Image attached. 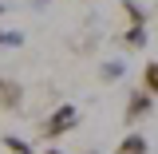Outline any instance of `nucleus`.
Returning a JSON list of instances; mask_svg holds the SVG:
<instances>
[{"mask_svg": "<svg viewBox=\"0 0 158 154\" xmlns=\"http://www.w3.org/2000/svg\"><path fill=\"white\" fill-rule=\"evenodd\" d=\"M79 107L75 103H59L56 111H52V115L44 119V123H40V135L48 138V142H56V138H63V135H71V131H75L79 127Z\"/></svg>", "mask_w": 158, "mask_h": 154, "instance_id": "nucleus-1", "label": "nucleus"}, {"mask_svg": "<svg viewBox=\"0 0 158 154\" xmlns=\"http://www.w3.org/2000/svg\"><path fill=\"white\" fill-rule=\"evenodd\" d=\"M150 111H154V95H146L142 87H135L127 95V107H123V123L127 127H138L142 119H150Z\"/></svg>", "mask_w": 158, "mask_h": 154, "instance_id": "nucleus-2", "label": "nucleus"}, {"mask_svg": "<svg viewBox=\"0 0 158 154\" xmlns=\"http://www.w3.org/2000/svg\"><path fill=\"white\" fill-rule=\"evenodd\" d=\"M20 107H24V83H20L16 75H4V71H0V111L12 115Z\"/></svg>", "mask_w": 158, "mask_h": 154, "instance_id": "nucleus-3", "label": "nucleus"}, {"mask_svg": "<svg viewBox=\"0 0 158 154\" xmlns=\"http://www.w3.org/2000/svg\"><path fill=\"white\" fill-rule=\"evenodd\" d=\"M118 8H123V16H127V28H146L150 8H142L138 0H118Z\"/></svg>", "mask_w": 158, "mask_h": 154, "instance_id": "nucleus-4", "label": "nucleus"}, {"mask_svg": "<svg viewBox=\"0 0 158 154\" xmlns=\"http://www.w3.org/2000/svg\"><path fill=\"white\" fill-rule=\"evenodd\" d=\"M115 154H150V142H146V135L131 131V135H123V138H118Z\"/></svg>", "mask_w": 158, "mask_h": 154, "instance_id": "nucleus-5", "label": "nucleus"}, {"mask_svg": "<svg viewBox=\"0 0 158 154\" xmlns=\"http://www.w3.org/2000/svg\"><path fill=\"white\" fill-rule=\"evenodd\" d=\"M138 87H142L146 95H154V99H158V59H150V63L142 67V83H138Z\"/></svg>", "mask_w": 158, "mask_h": 154, "instance_id": "nucleus-6", "label": "nucleus"}, {"mask_svg": "<svg viewBox=\"0 0 158 154\" xmlns=\"http://www.w3.org/2000/svg\"><path fill=\"white\" fill-rule=\"evenodd\" d=\"M123 75H127V67H123V59H107V63L99 67V79H103V83H118Z\"/></svg>", "mask_w": 158, "mask_h": 154, "instance_id": "nucleus-7", "label": "nucleus"}, {"mask_svg": "<svg viewBox=\"0 0 158 154\" xmlns=\"http://www.w3.org/2000/svg\"><path fill=\"white\" fill-rule=\"evenodd\" d=\"M123 48H131V52H138V48H142V44H146V28H127V32H123Z\"/></svg>", "mask_w": 158, "mask_h": 154, "instance_id": "nucleus-8", "label": "nucleus"}, {"mask_svg": "<svg viewBox=\"0 0 158 154\" xmlns=\"http://www.w3.org/2000/svg\"><path fill=\"white\" fill-rule=\"evenodd\" d=\"M0 146H4L8 154H36V150H32V142H24V138H16V135H4V138H0Z\"/></svg>", "mask_w": 158, "mask_h": 154, "instance_id": "nucleus-9", "label": "nucleus"}, {"mask_svg": "<svg viewBox=\"0 0 158 154\" xmlns=\"http://www.w3.org/2000/svg\"><path fill=\"white\" fill-rule=\"evenodd\" d=\"M24 44V32H12V28H0V48H20Z\"/></svg>", "mask_w": 158, "mask_h": 154, "instance_id": "nucleus-10", "label": "nucleus"}, {"mask_svg": "<svg viewBox=\"0 0 158 154\" xmlns=\"http://www.w3.org/2000/svg\"><path fill=\"white\" fill-rule=\"evenodd\" d=\"M44 154H63V150H56V146H48V150H44Z\"/></svg>", "mask_w": 158, "mask_h": 154, "instance_id": "nucleus-11", "label": "nucleus"}, {"mask_svg": "<svg viewBox=\"0 0 158 154\" xmlns=\"http://www.w3.org/2000/svg\"><path fill=\"white\" fill-rule=\"evenodd\" d=\"M4 12H8V4H0V20H4Z\"/></svg>", "mask_w": 158, "mask_h": 154, "instance_id": "nucleus-12", "label": "nucleus"}]
</instances>
